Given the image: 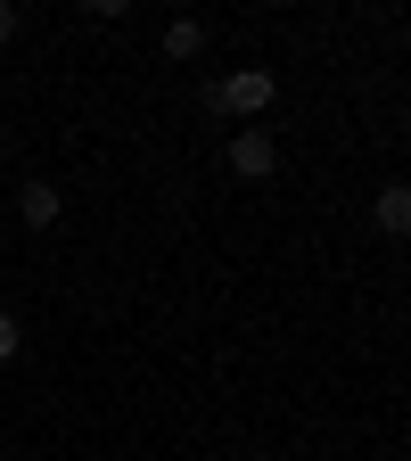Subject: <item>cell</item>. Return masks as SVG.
I'll list each match as a JSON object with an SVG mask.
<instances>
[{
	"instance_id": "1",
	"label": "cell",
	"mask_w": 411,
	"mask_h": 461,
	"mask_svg": "<svg viewBox=\"0 0 411 461\" xmlns=\"http://www.w3.org/2000/svg\"><path fill=\"white\" fill-rule=\"evenodd\" d=\"M206 99H214L222 115H264V107L280 99V83H272L264 67H239V75H222V83H214Z\"/></svg>"
},
{
	"instance_id": "2",
	"label": "cell",
	"mask_w": 411,
	"mask_h": 461,
	"mask_svg": "<svg viewBox=\"0 0 411 461\" xmlns=\"http://www.w3.org/2000/svg\"><path fill=\"white\" fill-rule=\"evenodd\" d=\"M230 173H239V182H272L280 173V140L272 132H230Z\"/></svg>"
},
{
	"instance_id": "3",
	"label": "cell",
	"mask_w": 411,
	"mask_h": 461,
	"mask_svg": "<svg viewBox=\"0 0 411 461\" xmlns=\"http://www.w3.org/2000/svg\"><path fill=\"white\" fill-rule=\"evenodd\" d=\"M58 214H67V198H58V182H25V190H17V222H25V230H49Z\"/></svg>"
},
{
	"instance_id": "4",
	"label": "cell",
	"mask_w": 411,
	"mask_h": 461,
	"mask_svg": "<svg viewBox=\"0 0 411 461\" xmlns=\"http://www.w3.org/2000/svg\"><path fill=\"white\" fill-rule=\"evenodd\" d=\"M379 230H387V240H403V230H411V190H403V182L379 190Z\"/></svg>"
},
{
	"instance_id": "5",
	"label": "cell",
	"mask_w": 411,
	"mask_h": 461,
	"mask_svg": "<svg viewBox=\"0 0 411 461\" xmlns=\"http://www.w3.org/2000/svg\"><path fill=\"white\" fill-rule=\"evenodd\" d=\"M198 50H206V25L198 17H173L165 25V58H198Z\"/></svg>"
},
{
	"instance_id": "6",
	"label": "cell",
	"mask_w": 411,
	"mask_h": 461,
	"mask_svg": "<svg viewBox=\"0 0 411 461\" xmlns=\"http://www.w3.org/2000/svg\"><path fill=\"white\" fill-rule=\"evenodd\" d=\"M17 346H25V321H17V313H0V363H17Z\"/></svg>"
},
{
	"instance_id": "7",
	"label": "cell",
	"mask_w": 411,
	"mask_h": 461,
	"mask_svg": "<svg viewBox=\"0 0 411 461\" xmlns=\"http://www.w3.org/2000/svg\"><path fill=\"white\" fill-rule=\"evenodd\" d=\"M0 41H17V9H9V0H0Z\"/></svg>"
}]
</instances>
